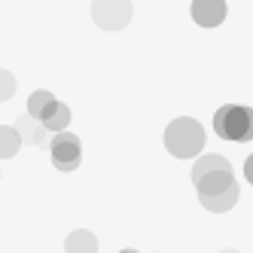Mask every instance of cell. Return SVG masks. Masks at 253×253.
<instances>
[{
    "instance_id": "1",
    "label": "cell",
    "mask_w": 253,
    "mask_h": 253,
    "mask_svg": "<svg viewBox=\"0 0 253 253\" xmlns=\"http://www.w3.org/2000/svg\"><path fill=\"white\" fill-rule=\"evenodd\" d=\"M205 140L208 134L202 128V122L192 116H177L165 128V150L174 159H198L205 150Z\"/></svg>"
},
{
    "instance_id": "2",
    "label": "cell",
    "mask_w": 253,
    "mask_h": 253,
    "mask_svg": "<svg viewBox=\"0 0 253 253\" xmlns=\"http://www.w3.org/2000/svg\"><path fill=\"white\" fill-rule=\"evenodd\" d=\"M213 131L223 140H232V143L253 140V107L223 104L220 110L213 113Z\"/></svg>"
},
{
    "instance_id": "3",
    "label": "cell",
    "mask_w": 253,
    "mask_h": 253,
    "mask_svg": "<svg viewBox=\"0 0 253 253\" xmlns=\"http://www.w3.org/2000/svg\"><path fill=\"white\" fill-rule=\"evenodd\" d=\"M131 15H134L131 0H95L92 3V22L101 31H110V34L122 31L131 22Z\"/></svg>"
},
{
    "instance_id": "4",
    "label": "cell",
    "mask_w": 253,
    "mask_h": 253,
    "mask_svg": "<svg viewBox=\"0 0 253 253\" xmlns=\"http://www.w3.org/2000/svg\"><path fill=\"white\" fill-rule=\"evenodd\" d=\"M52 165H55L58 171L64 174H74L80 168V162H83V143L77 134H70V131H58V134H52Z\"/></svg>"
},
{
    "instance_id": "5",
    "label": "cell",
    "mask_w": 253,
    "mask_h": 253,
    "mask_svg": "<svg viewBox=\"0 0 253 253\" xmlns=\"http://www.w3.org/2000/svg\"><path fill=\"white\" fill-rule=\"evenodd\" d=\"M189 15L198 28H220L229 15V3L226 0H192Z\"/></svg>"
},
{
    "instance_id": "6",
    "label": "cell",
    "mask_w": 253,
    "mask_h": 253,
    "mask_svg": "<svg viewBox=\"0 0 253 253\" xmlns=\"http://www.w3.org/2000/svg\"><path fill=\"white\" fill-rule=\"evenodd\" d=\"M12 125H15V128H19L22 140H25V143H31V147H43V143H46V137L52 134V131L46 128V125H43L40 119H34L31 113L19 116V119H15Z\"/></svg>"
},
{
    "instance_id": "7",
    "label": "cell",
    "mask_w": 253,
    "mask_h": 253,
    "mask_svg": "<svg viewBox=\"0 0 253 253\" xmlns=\"http://www.w3.org/2000/svg\"><path fill=\"white\" fill-rule=\"evenodd\" d=\"M238 183L235 186H229L226 192H216V195H198V202H202V208L205 211H211V213H226V211H232L235 205H238Z\"/></svg>"
},
{
    "instance_id": "8",
    "label": "cell",
    "mask_w": 253,
    "mask_h": 253,
    "mask_svg": "<svg viewBox=\"0 0 253 253\" xmlns=\"http://www.w3.org/2000/svg\"><path fill=\"white\" fill-rule=\"evenodd\" d=\"M192 183H195L198 195H216V192H226L229 186H235V177H232V171H216V174L192 180Z\"/></svg>"
},
{
    "instance_id": "9",
    "label": "cell",
    "mask_w": 253,
    "mask_h": 253,
    "mask_svg": "<svg viewBox=\"0 0 253 253\" xmlns=\"http://www.w3.org/2000/svg\"><path fill=\"white\" fill-rule=\"evenodd\" d=\"M55 107H58V98L52 92H46V88H37V92H31V98H28V113L40 122H46V116L55 110Z\"/></svg>"
},
{
    "instance_id": "10",
    "label": "cell",
    "mask_w": 253,
    "mask_h": 253,
    "mask_svg": "<svg viewBox=\"0 0 253 253\" xmlns=\"http://www.w3.org/2000/svg\"><path fill=\"white\" fill-rule=\"evenodd\" d=\"M216 171H232L229 159L216 156V153H202V156L195 159V165H192V180L208 177V174H216Z\"/></svg>"
},
{
    "instance_id": "11",
    "label": "cell",
    "mask_w": 253,
    "mask_h": 253,
    "mask_svg": "<svg viewBox=\"0 0 253 253\" xmlns=\"http://www.w3.org/2000/svg\"><path fill=\"white\" fill-rule=\"evenodd\" d=\"M64 250L67 253H98V238H95V232H88V229H74L67 235V241H64Z\"/></svg>"
},
{
    "instance_id": "12",
    "label": "cell",
    "mask_w": 253,
    "mask_h": 253,
    "mask_svg": "<svg viewBox=\"0 0 253 253\" xmlns=\"http://www.w3.org/2000/svg\"><path fill=\"white\" fill-rule=\"evenodd\" d=\"M22 134H19V128H15V125H3V128H0V156L3 159H12L15 153L22 150Z\"/></svg>"
},
{
    "instance_id": "13",
    "label": "cell",
    "mask_w": 253,
    "mask_h": 253,
    "mask_svg": "<svg viewBox=\"0 0 253 253\" xmlns=\"http://www.w3.org/2000/svg\"><path fill=\"white\" fill-rule=\"evenodd\" d=\"M43 125H46V128H49L52 134L67 131V125H70V107L58 101V107H55V110H52V113L46 116V122H43Z\"/></svg>"
},
{
    "instance_id": "14",
    "label": "cell",
    "mask_w": 253,
    "mask_h": 253,
    "mask_svg": "<svg viewBox=\"0 0 253 253\" xmlns=\"http://www.w3.org/2000/svg\"><path fill=\"white\" fill-rule=\"evenodd\" d=\"M0 80H3V83H0V98H12L15 95V77L9 74V70H3V77H0Z\"/></svg>"
},
{
    "instance_id": "15",
    "label": "cell",
    "mask_w": 253,
    "mask_h": 253,
    "mask_svg": "<svg viewBox=\"0 0 253 253\" xmlns=\"http://www.w3.org/2000/svg\"><path fill=\"white\" fill-rule=\"evenodd\" d=\"M244 177H247V183L253 186V153H250V159L244 162Z\"/></svg>"
},
{
    "instance_id": "16",
    "label": "cell",
    "mask_w": 253,
    "mask_h": 253,
    "mask_svg": "<svg viewBox=\"0 0 253 253\" xmlns=\"http://www.w3.org/2000/svg\"><path fill=\"white\" fill-rule=\"evenodd\" d=\"M119 253H140V250H134V247H125V250H119Z\"/></svg>"
},
{
    "instance_id": "17",
    "label": "cell",
    "mask_w": 253,
    "mask_h": 253,
    "mask_svg": "<svg viewBox=\"0 0 253 253\" xmlns=\"http://www.w3.org/2000/svg\"><path fill=\"white\" fill-rule=\"evenodd\" d=\"M220 253H238V250H235V247H226V250H220Z\"/></svg>"
}]
</instances>
